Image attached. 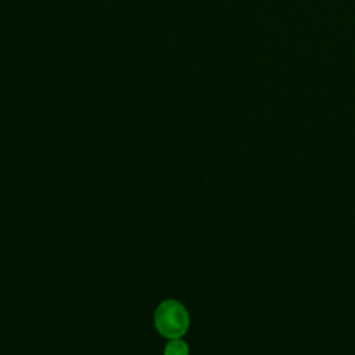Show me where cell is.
Segmentation results:
<instances>
[{
	"label": "cell",
	"instance_id": "obj_2",
	"mask_svg": "<svg viewBox=\"0 0 355 355\" xmlns=\"http://www.w3.org/2000/svg\"><path fill=\"white\" fill-rule=\"evenodd\" d=\"M164 355H189V347L183 340L172 338L165 345Z\"/></svg>",
	"mask_w": 355,
	"mask_h": 355
},
{
	"label": "cell",
	"instance_id": "obj_1",
	"mask_svg": "<svg viewBox=\"0 0 355 355\" xmlns=\"http://www.w3.org/2000/svg\"><path fill=\"white\" fill-rule=\"evenodd\" d=\"M189 313L184 305L176 300L162 301L154 313L157 331L165 338H180L189 329Z\"/></svg>",
	"mask_w": 355,
	"mask_h": 355
}]
</instances>
